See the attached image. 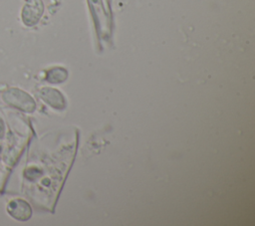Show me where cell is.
Here are the masks:
<instances>
[{
    "mask_svg": "<svg viewBox=\"0 0 255 226\" xmlns=\"http://www.w3.org/2000/svg\"><path fill=\"white\" fill-rule=\"evenodd\" d=\"M3 99L7 104L22 111L32 112L35 109L34 100L28 94L18 89H10L3 95Z\"/></svg>",
    "mask_w": 255,
    "mask_h": 226,
    "instance_id": "6da1fadb",
    "label": "cell"
},
{
    "mask_svg": "<svg viewBox=\"0 0 255 226\" xmlns=\"http://www.w3.org/2000/svg\"><path fill=\"white\" fill-rule=\"evenodd\" d=\"M43 13L41 0H27L22 10V20L27 26L35 25Z\"/></svg>",
    "mask_w": 255,
    "mask_h": 226,
    "instance_id": "7a4b0ae2",
    "label": "cell"
},
{
    "mask_svg": "<svg viewBox=\"0 0 255 226\" xmlns=\"http://www.w3.org/2000/svg\"><path fill=\"white\" fill-rule=\"evenodd\" d=\"M8 212L11 216L16 218L20 221H25L30 218L32 210L29 206V204L21 199H15L12 200L8 204Z\"/></svg>",
    "mask_w": 255,
    "mask_h": 226,
    "instance_id": "3957f363",
    "label": "cell"
},
{
    "mask_svg": "<svg viewBox=\"0 0 255 226\" xmlns=\"http://www.w3.org/2000/svg\"><path fill=\"white\" fill-rule=\"evenodd\" d=\"M41 97L46 103H48L54 108L63 109L65 107V100L63 96L54 89H50V88L43 89L41 91Z\"/></svg>",
    "mask_w": 255,
    "mask_h": 226,
    "instance_id": "277c9868",
    "label": "cell"
}]
</instances>
